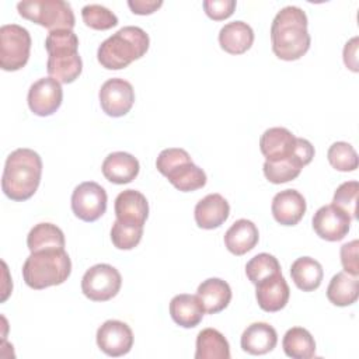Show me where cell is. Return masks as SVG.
Wrapping results in <instances>:
<instances>
[{
    "label": "cell",
    "mask_w": 359,
    "mask_h": 359,
    "mask_svg": "<svg viewBox=\"0 0 359 359\" xmlns=\"http://www.w3.org/2000/svg\"><path fill=\"white\" fill-rule=\"evenodd\" d=\"M272 50L276 57L292 62L300 59L310 48L307 15L296 6H286L275 15L271 25Z\"/></svg>",
    "instance_id": "6da1fadb"
},
{
    "label": "cell",
    "mask_w": 359,
    "mask_h": 359,
    "mask_svg": "<svg viewBox=\"0 0 359 359\" xmlns=\"http://www.w3.org/2000/svg\"><path fill=\"white\" fill-rule=\"evenodd\" d=\"M41 156L32 149H15L6 160L1 177V189L11 201H27L36 192L41 182Z\"/></svg>",
    "instance_id": "7a4b0ae2"
},
{
    "label": "cell",
    "mask_w": 359,
    "mask_h": 359,
    "mask_svg": "<svg viewBox=\"0 0 359 359\" xmlns=\"http://www.w3.org/2000/svg\"><path fill=\"white\" fill-rule=\"evenodd\" d=\"M149 45L150 39L144 29L128 25L118 29L98 46L97 59L107 70L125 69L133 60L144 56Z\"/></svg>",
    "instance_id": "3957f363"
},
{
    "label": "cell",
    "mask_w": 359,
    "mask_h": 359,
    "mask_svg": "<svg viewBox=\"0 0 359 359\" xmlns=\"http://www.w3.org/2000/svg\"><path fill=\"white\" fill-rule=\"evenodd\" d=\"M48 52L46 70L49 77L60 84L73 83L83 70V62L79 55V38L73 29L50 31L45 39Z\"/></svg>",
    "instance_id": "277c9868"
},
{
    "label": "cell",
    "mask_w": 359,
    "mask_h": 359,
    "mask_svg": "<svg viewBox=\"0 0 359 359\" xmlns=\"http://www.w3.org/2000/svg\"><path fill=\"white\" fill-rule=\"evenodd\" d=\"M72 273V261L65 248H45L31 252L22 265L27 286L41 290L62 285Z\"/></svg>",
    "instance_id": "5b68a950"
},
{
    "label": "cell",
    "mask_w": 359,
    "mask_h": 359,
    "mask_svg": "<svg viewBox=\"0 0 359 359\" xmlns=\"http://www.w3.org/2000/svg\"><path fill=\"white\" fill-rule=\"evenodd\" d=\"M156 167L170 184L181 192H192L206 185L205 171L194 164L189 153L181 147H168L160 151Z\"/></svg>",
    "instance_id": "8992f818"
},
{
    "label": "cell",
    "mask_w": 359,
    "mask_h": 359,
    "mask_svg": "<svg viewBox=\"0 0 359 359\" xmlns=\"http://www.w3.org/2000/svg\"><path fill=\"white\" fill-rule=\"evenodd\" d=\"M259 149L266 161H279L290 157H299L304 165L314 157V146L303 137H296L286 128H269L259 139Z\"/></svg>",
    "instance_id": "52a82bcc"
},
{
    "label": "cell",
    "mask_w": 359,
    "mask_h": 359,
    "mask_svg": "<svg viewBox=\"0 0 359 359\" xmlns=\"http://www.w3.org/2000/svg\"><path fill=\"white\" fill-rule=\"evenodd\" d=\"M18 14L46 29H73L76 24L74 13L69 3L63 0H24L17 4Z\"/></svg>",
    "instance_id": "ba28073f"
},
{
    "label": "cell",
    "mask_w": 359,
    "mask_h": 359,
    "mask_svg": "<svg viewBox=\"0 0 359 359\" xmlns=\"http://www.w3.org/2000/svg\"><path fill=\"white\" fill-rule=\"evenodd\" d=\"M31 52V35L28 29L17 24H6L0 28V67L6 72L22 69Z\"/></svg>",
    "instance_id": "9c48e42d"
},
{
    "label": "cell",
    "mask_w": 359,
    "mask_h": 359,
    "mask_svg": "<svg viewBox=\"0 0 359 359\" xmlns=\"http://www.w3.org/2000/svg\"><path fill=\"white\" fill-rule=\"evenodd\" d=\"M122 286L119 271L109 264H97L86 271L81 279L83 294L93 302H108Z\"/></svg>",
    "instance_id": "30bf717a"
},
{
    "label": "cell",
    "mask_w": 359,
    "mask_h": 359,
    "mask_svg": "<svg viewBox=\"0 0 359 359\" xmlns=\"http://www.w3.org/2000/svg\"><path fill=\"white\" fill-rule=\"evenodd\" d=\"M107 192L94 182L86 181L79 184L72 194V210L83 222H95L107 210Z\"/></svg>",
    "instance_id": "8fae6325"
},
{
    "label": "cell",
    "mask_w": 359,
    "mask_h": 359,
    "mask_svg": "<svg viewBox=\"0 0 359 359\" xmlns=\"http://www.w3.org/2000/svg\"><path fill=\"white\" fill-rule=\"evenodd\" d=\"M102 111L112 118L126 115L135 102V90L132 84L121 77L107 80L98 93Z\"/></svg>",
    "instance_id": "7c38bea8"
},
{
    "label": "cell",
    "mask_w": 359,
    "mask_h": 359,
    "mask_svg": "<svg viewBox=\"0 0 359 359\" xmlns=\"http://www.w3.org/2000/svg\"><path fill=\"white\" fill-rule=\"evenodd\" d=\"M27 101L32 114L38 116H49L62 105V86L52 77H42L31 84Z\"/></svg>",
    "instance_id": "4fadbf2b"
},
{
    "label": "cell",
    "mask_w": 359,
    "mask_h": 359,
    "mask_svg": "<svg viewBox=\"0 0 359 359\" xmlns=\"http://www.w3.org/2000/svg\"><path fill=\"white\" fill-rule=\"evenodd\" d=\"M95 338L98 348L112 358L126 355L133 346V332L130 327L119 320H107L97 330Z\"/></svg>",
    "instance_id": "5bb4252c"
},
{
    "label": "cell",
    "mask_w": 359,
    "mask_h": 359,
    "mask_svg": "<svg viewBox=\"0 0 359 359\" xmlns=\"http://www.w3.org/2000/svg\"><path fill=\"white\" fill-rule=\"evenodd\" d=\"M351 217L339 208L331 205L321 206L313 216L316 234L327 241H341L351 229Z\"/></svg>",
    "instance_id": "9a60e30c"
},
{
    "label": "cell",
    "mask_w": 359,
    "mask_h": 359,
    "mask_svg": "<svg viewBox=\"0 0 359 359\" xmlns=\"http://www.w3.org/2000/svg\"><path fill=\"white\" fill-rule=\"evenodd\" d=\"M307 209L304 196L296 189H283L278 192L271 205L273 219L282 226H296Z\"/></svg>",
    "instance_id": "2e32d148"
},
{
    "label": "cell",
    "mask_w": 359,
    "mask_h": 359,
    "mask_svg": "<svg viewBox=\"0 0 359 359\" xmlns=\"http://www.w3.org/2000/svg\"><path fill=\"white\" fill-rule=\"evenodd\" d=\"M255 289V297L258 302V306L268 313H275L282 310L290 296V289L282 273L272 275L269 278L262 279L258 282Z\"/></svg>",
    "instance_id": "e0dca14e"
},
{
    "label": "cell",
    "mask_w": 359,
    "mask_h": 359,
    "mask_svg": "<svg viewBox=\"0 0 359 359\" xmlns=\"http://www.w3.org/2000/svg\"><path fill=\"white\" fill-rule=\"evenodd\" d=\"M116 220L144 226L149 216V202L146 196L135 189H125L115 198Z\"/></svg>",
    "instance_id": "ac0fdd59"
},
{
    "label": "cell",
    "mask_w": 359,
    "mask_h": 359,
    "mask_svg": "<svg viewBox=\"0 0 359 359\" xmlns=\"http://www.w3.org/2000/svg\"><path fill=\"white\" fill-rule=\"evenodd\" d=\"M230 215V205L220 194H209L202 198L194 210L198 227L212 230L220 227Z\"/></svg>",
    "instance_id": "d6986e66"
},
{
    "label": "cell",
    "mask_w": 359,
    "mask_h": 359,
    "mask_svg": "<svg viewBox=\"0 0 359 359\" xmlns=\"http://www.w3.org/2000/svg\"><path fill=\"white\" fill-rule=\"evenodd\" d=\"M140 165L135 156L126 151H114L109 153L101 165V171L104 177L118 185L132 182L139 174Z\"/></svg>",
    "instance_id": "ffe728a7"
},
{
    "label": "cell",
    "mask_w": 359,
    "mask_h": 359,
    "mask_svg": "<svg viewBox=\"0 0 359 359\" xmlns=\"http://www.w3.org/2000/svg\"><path fill=\"white\" fill-rule=\"evenodd\" d=\"M278 342L276 330L268 323H252L241 334V348L250 355H265L271 352Z\"/></svg>",
    "instance_id": "44dd1931"
},
{
    "label": "cell",
    "mask_w": 359,
    "mask_h": 359,
    "mask_svg": "<svg viewBox=\"0 0 359 359\" xmlns=\"http://www.w3.org/2000/svg\"><path fill=\"white\" fill-rule=\"evenodd\" d=\"M205 313L216 314L224 310L231 300L230 285L220 278H209L203 280L196 290Z\"/></svg>",
    "instance_id": "7402d4cb"
},
{
    "label": "cell",
    "mask_w": 359,
    "mask_h": 359,
    "mask_svg": "<svg viewBox=\"0 0 359 359\" xmlns=\"http://www.w3.org/2000/svg\"><path fill=\"white\" fill-rule=\"evenodd\" d=\"M259 240L257 226L247 219L236 220L224 233V245L234 255H244L251 251Z\"/></svg>",
    "instance_id": "603a6c76"
},
{
    "label": "cell",
    "mask_w": 359,
    "mask_h": 359,
    "mask_svg": "<svg viewBox=\"0 0 359 359\" xmlns=\"http://www.w3.org/2000/svg\"><path fill=\"white\" fill-rule=\"evenodd\" d=\"M170 314L180 327L194 328L202 321L205 310L196 294L181 293L171 299Z\"/></svg>",
    "instance_id": "cb8c5ba5"
},
{
    "label": "cell",
    "mask_w": 359,
    "mask_h": 359,
    "mask_svg": "<svg viewBox=\"0 0 359 359\" xmlns=\"http://www.w3.org/2000/svg\"><path fill=\"white\" fill-rule=\"evenodd\" d=\"M254 42V31L244 21L227 22L219 32L220 48L230 55L245 53Z\"/></svg>",
    "instance_id": "d4e9b609"
},
{
    "label": "cell",
    "mask_w": 359,
    "mask_h": 359,
    "mask_svg": "<svg viewBox=\"0 0 359 359\" xmlns=\"http://www.w3.org/2000/svg\"><path fill=\"white\" fill-rule=\"evenodd\" d=\"M359 296V278L348 272L335 273L327 287V299L338 307L353 304Z\"/></svg>",
    "instance_id": "484cf974"
},
{
    "label": "cell",
    "mask_w": 359,
    "mask_h": 359,
    "mask_svg": "<svg viewBox=\"0 0 359 359\" xmlns=\"http://www.w3.org/2000/svg\"><path fill=\"white\" fill-rule=\"evenodd\" d=\"M290 276L294 285L303 292H313L320 287L324 271L321 264L311 257H300L290 266Z\"/></svg>",
    "instance_id": "4316f807"
},
{
    "label": "cell",
    "mask_w": 359,
    "mask_h": 359,
    "mask_svg": "<svg viewBox=\"0 0 359 359\" xmlns=\"http://www.w3.org/2000/svg\"><path fill=\"white\" fill-rule=\"evenodd\" d=\"M230 345L224 335L215 328H205L196 337L195 359H229Z\"/></svg>",
    "instance_id": "83f0119b"
},
{
    "label": "cell",
    "mask_w": 359,
    "mask_h": 359,
    "mask_svg": "<svg viewBox=\"0 0 359 359\" xmlns=\"http://www.w3.org/2000/svg\"><path fill=\"white\" fill-rule=\"evenodd\" d=\"M282 346L292 359H310L316 355V341L303 327H292L283 335Z\"/></svg>",
    "instance_id": "f1b7e54d"
},
{
    "label": "cell",
    "mask_w": 359,
    "mask_h": 359,
    "mask_svg": "<svg viewBox=\"0 0 359 359\" xmlns=\"http://www.w3.org/2000/svg\"><path fill=\"white\" fill-rule=\"evenodd\" d=\"M63 231L52 223L35 224L27 236V247L31 252L45 248H65Z\"/></svg>",
    "instance_id": "f546056e"
},
{
    "label": "cell",
    "mask_w": 359,
    "mask_h": 359,
    "mask_svg": "<svg viewBox=\"0 0 359 359\" xmlns=\"http://www.w3.org/2000/svg\"><path fill=\"white\" fill-rule=\"evenodd\" d=\"M304 167L303 161L299 157H290L279 161H266L264 163V175L272 184L289 182L299 177L302 168Z\"/></svg>",
    "instance_id": "4dcf8cb0"
},
{
    "label": "cell",
    "mask_w": 359,
    "mask_h": 359,
    "mask_svg": "<svg viewBox=\"0 0 359 359\" xmlns=\"http://www.w3.org/2000/svg\"><path fill=\"white\" fill-rule=\"evenodd\" d=\"M276 273H282L280 264L273 255H271L268 252L257 254L245 265V275H247L248 280L254 285H257L262 279L269 278Z\"/></svg>",
    "instance_id": "1f68e13d"
},
{
    "label": "cell",
    "mask_w": 359,
    "mask_h": 359,
    "mask_svg": "<svg viewBox=\"0 0 359 359\" xmlns=\"http://www.w3.org/2000/svg\"><path fill=\"white\" fill-rule=\"evenodd\" d=\"M327 158L330 164L342 172L355 171L358 168V154L352 144L346 142H335L330 146Z\"/></svg>",
    "instance_id": "d6a6232c"
},
{
    "label": "cell",
    "mask_w": 359,
    "mask_h": 359,
    "mask_svg": "<svg viewBox=\"0 0 359 359\" xmlns=\"http://www.w3.org/2000/svg\"><path fill=\"white\" fill-rule=\"evenodd\" d=\"M143 236V226L115 220L111 229V241L118 250L135 248Z\"/></svg>",
    "instance_id": "836d02e7"
},
{
    "label": "cell",
    "mask_w": 359,
    "mask_h": 359,
    "mask_svg": "<svg viewBox=\"0 0 359 359\" xmlns=\"http://www.w3.org/2000/svg\"><path fill=\"white\" fill-rule=\"evenodd\" d=\"M81 18L87 27L97 31L111 29L118 24V17L101 4H87L81 8Z\"/></svg>",
    "instance_id": "e575fe53"
},
{
    "label": "cell",
    "mask_w": 359,
    "mask_h": 359,
    "mask_svg": "<svg viewBox=\"0 0 359 359\" xmlns=\"http://www.w3.org/2000/svg\"><path fill=\"white\" fill-rule=\"evenodd\" d=\"M358 194L359 184L358 181H346L342 182L332 198V205L344 210L351 219H356V208H358Z\"/></svg>",
    "instance_id": "d590c367"
},
{
    "label": "cell",
    "mask_w": 359,
    "mask_h": 359,
    "mask_svg": "<svg viewBox=\"0 0 359 359\" xmlns=\"http://www.w3.org/2000/svg\"><path fill=\"white\" fill-rule=\"evenodd\" d=\"M202 6L209 18L213 21H223L234 13L237 3L234 0H205Z\"/></svg>",
    "instance_id": "8d00e7d4"
},
{
    "label": "cell",
    "mask_w": 359,
    "mask_h": 359,
    "mask_svg": "<svg viewBox=\"0 0 359 359\" xmlns=\"http://www.w3.org/2000/svg\"><path fill=\"white\" fill-rule=\"evenodd\" d=\"M358 247H359V241L358 240H352L349 243H345L341 247V264L344 266V271L359 276V261H358Z\"/></svg>",
    "instance_id": "74e56055"
},
{
    "label": "cell",
    "mask_w": 359,
    "mask_h": 359,
    "mask_svg": "<svg viewBox=\"0 0 359 359\" xmlns=\"http://www.w3.org/2000/svg\"><path fill=\"white\" fill-rule=\"evenodd\" d=\"M128 6L133 14L149 15L157 11L163 6V1L161 0H129Z\"/></svg>",
    "instance_id": "f35d334b"
},
{
    "label": "cell",
    "mask_w": 359,
    "mask_h": 359,
    "mask_svg": "<svg viewBox=\"0 0 359 359\" xmlns=\"http://www.w3.org/2000/svg\"><path fill=\"white\" fill-rule=\"evenodd\" d=\"M344 62L348 69L352 72H358V36H353L351 41L345 43L344 48Z\"/></svg>",
    "instance_id": "ab89813d"
}]
</instances>
